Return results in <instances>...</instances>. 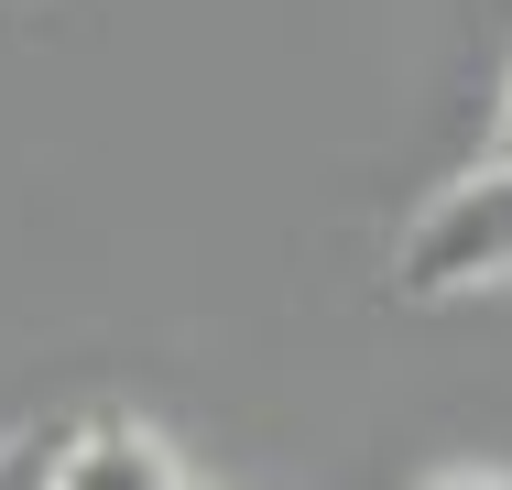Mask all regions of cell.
Listing matches in <instances>:
<instances>
[{"instance_id": "obj_1", "label": "cell", "mask_w": 512, "mask_h": 490, "mask_svg": "<svg viewBox=\"0 0 512 490\" xmlns=\"http://www.w3.org/2000/svg\"><path fill=\"white\" fill-rule=\"evenodd\" d=\"M491 284H512V153H480L458 186H436L393 251L404 305H447V294H491Z\"/></svg>"}, {"instance_id": "obj_3", "label": "cell", "mask_w": 512, "mask_h": 490, "mask_svg": "<svg viewBox=\"0 0 512 490\" xmlns=\"http://www.w3.org/2000/svg\"><path fill=\"white\" fill-rule=\"evenodd\" d=\"M0 490H55V436H0Z\"/></svg>"}, {"instance_id": "obj_2", "label": "cell", "mask_w": 512, "mask_h": 490, "mask_svg": "<svg viewBox=\"0 0 512 490\" xmlns=\"http://www.w3.org/2000/svg\"><path fill=\"white\" fill-rule=\"evenodd\" d=\"M55 490H197V480H186V458H175L153 425L88 414V425L55 436Z\"/></svg>"}, {"instance_id": "obj_5", "label": "cell", "mask_w": 512, "mask_h": 490, "mask_svg": "<svg viewBox=\"0 0 512 490\" xmlns=\"http://www.w3.org/2000/svg\"><path fill=\"white\" fill-rule=\"evenodd\" d=\"M480 153H512V77H502V120H491V142Z\"/></svg>"}, {"instance_id": "obj_4", "label": "cell", "mask_w": 512, "mask_h": 490, "mask_svg": "<svg viewBox=\"0 0 512 490\" xmlns=\"http://www.w3.org/2000/svg\"><path fill=\"white\" fill-rule=\"evenodd\" d=\"M425 490H512V480H502V469H436Z\"/></svg>"}]
</instances>
